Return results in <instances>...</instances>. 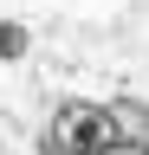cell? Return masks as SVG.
I'll list each match as a JSON object with an SVG mask.
<instances>
[{"label": "cell", "mask_w": 149, "mask_h": 155, "mask_svg": "<svg viewBox=\"0 0 149 155\" xmlns=\"http://www.w3.org/2000/svg\"><path fill=\"white\" fill-rule=\"evenodd\" d=\"M117 136H130L123 116H117V104L71 97V104H59L52 123H46V155H97V149L117 142Z\"/></svg>", "instance_id": "obj_1"}, {"label": "cell", "mask_w": 149, "mask_h": 155, "mask_svg": "<svg viewBox=\"0 0 149 155\" xmlns=\"http://www.w3.org/2000/svg\"><path fill=\"white\" fill-rule=\"evenodd\" d=\"M26 52H32V32L20 19H0V65H20Z\"/></svg>", "instance_id": "obj_2"}, {"label": "cell", "mask_w": 149, "mask_h": 155, "mask_svg": "<svg viewBox=\"0 0 149 155\" xmlns=\"http://www.w3.org/2000/svg\"><path fill=\"white\" fill-rule=\"evenodd\" d=\"M117 116H123V129H130V136H149V104H130V97H123Z\"/></svg>", "instance_id": "obj_3"}, {"label": "cell", "mask_w": 149, "mask_h": 155, "mask_svg": "<svg viewBox=\"0 0 149 155\" xmlns=\"http://www.w3.org/2000/svg\"><path fill=\"white\" fill-rule=\"evenodd\" d=\"M97 155H149V136H117V142L97 149Z\"/></svg>", "instance_id": "obj_4"}]
</instances>
